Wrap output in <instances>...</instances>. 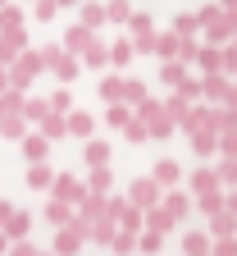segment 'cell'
I'll list each match as a JSON object with an SVG mask.
<instances>
[{"mask_svg":"<svg viewBox=\"0 0 237 256\" xmlns=\"http://www.w3.org/2000/svg\"><path fill=\"white\" fill-rule=\"evenodd\" d=\"M196 18H201V37H206V46H233L237 42V14H224L219 5H201Z\"/></svg>","mask_w":237,"mask_h":256,"instance_id":"6da1fadb","label":"cell"},{"mask_svg":"<svg viewBox=\"0 0 237 256\" xmlns=\"http://www.w3.org/2000/svg\"><path fill=\"white\" fill-rule=\"evenodd\" d=\"M137 119L146 124V133H151L155 142H164V138H174V133H178V128H174V119H169V110H164V101H155V96H151V101L137 110Z\"/></svg>","mask_w":237,"mask_h":256,"instance_id":"7a4b0ae2","label":"cell"},{"mask_svg":"<svg viewBox=\"0 0 237 256\" xmlns=\"http://www.w3.org/2000/svg\"><path fill=\"white\" fill-rule=\"evenodd\" d=\"M128 206H137V210H155V206H164V188L146 174V178H132L128 183Z\"/></svg>","mask_w":237,"mask_h":256,"instance_id":"3957f363","label":"cell"},{"mask_svg":"<svg viewBox=\"0 0 237 256\" xmlns=\"http://www.w3.org/2000/svg\"><path fill=\"white\" fill-rule=\"evenodd\" d=\"M91 197V192H87V183L82 178H73V174H55V188H50V202H64V206H82Z\"/></svg>","mask_w":237,"mask_h":256,"instance_id":"277c9868","label":"cell"},{"mask_svg":"<svg viewBox=\"0 0 237 256\" xmlns=\"http://www.w3.org/2000/svg\"><path fill=\"white\" fill-rule=\"evenodd\" d=\"M87 238H91V229H87L82 220H73L69 229H55V247H50V252H55V256H78Z\"/></svg>","mask_w":237,"mask_h":256,"instance_id":"5b68a950","label":"cell"},{"mask_svg":"<svg viewBox=\"0 0 237 256\" xmlns=\"http://www.w3.org/2000/svg\"><path fill=\"white\" fill-rule=\"evenodd\" d=\"M187 192H192V202H201V197H215V192H224V183H219L215 165H201V170H192V178H187Z\"/></svg>","mask_w":237,"mask_h":256,"instance_id":"8992f818","label":"cell"},{"mask_svg":"<svg viewBox=\"0 0 237 256\" xmlns=\"http://www.w3.org/2000/svg\"><path fill=\"white\" fill-rule=\"evenodd\" d=\"M23 50H32L27 46V28L23 32H0V69H14Z\"/></svg>","mask_w":237,"mask_h":256,"instance_id":"52a82bcc","label":"cell"},{"mask_svg":"<svg viewBox=\"0 0 237 256\" xmlns=\"http://www.w3.org/2000/svg\"><path fill=\"white\" fill-rule=\"evenodd\" d=\"M233 87H237V82H233L228 74H210V78H201V101H206V106H224Z\"/></svg>","mask_w":237,"mask_h":256,"instance_id":"ba28073f","label":"cell"},{"mask_svg":"<svg viewBox=\"0 0 237 256\" xmlns=\"http://www.w3.org/2000/svg\"><path fill=\"white\" fill-rule=\"evenodd\" d=\"M96 42H100V37H96L91 28H82V23H69V32H64V50H69V55H78V60H82Z\"/></svg>","mask_w":237,"mask_h":256,"instance_id":"9c48e42d","label":"cell"},{"mask_svg":"<svg viewBox=\"0 0 237 256\" xmlns=\"http://www.w3.org/2000/svg\"><path fill=\"white\" fill-rule=\"evenodd\" d=\"M151 178H155V183H160L164 192H174V188L183 183V165H178V160H169V156H164V160H155V170H151Z\"/></svg>","mask_w":237,"mask_h":256,"instance_id":"30bf717a","label":"cell"},{"mask_svg":"<svg viewBox=\"0 0 237 256\" xmlns=\"http://www.w3.org/2000/svg\"><path fill=\"white\" fill-rule=\"evenodd\" d=\"M164 110H169V119H174V128L183 133V128L192 124V110H196V106H192V101H183L178 92H169V96H164Z\"/></svg>","mask_w":237,"mask_h":256,"instance_id":"8fae6325","label":"cell"},{"mask_svg":"<svg viewBox=\"0 0 237 256\" xmlns=\"http://www.w3.org/2000/svg\"><path fill=\"white\" fill-rule=\"evenodd\" d=\"M18 146H23V156H27V165H46V156H50V142L37 133V128H32V133H27Z\"/></svg>","mask_w":237,"mask_h":256,"instance_id":"7c38bea8","label":"cell"},{"mask_svg":"<svg viewBox=\"0 0 237 256\" xmlns=\"http://www.w3.org/2000/svg\"><path fill=\"white\" fill-rule=\"evenodd\" d=\"M82 160H87L91 170H110V142H105V138L82 142Z\"/></svg>","mask_w":237,"mask_h":256,"instance_id":"4fadbf2b","label":"cell"},{"mask_svg":"<svg viewBox=\"0 0 237 256\" xmlns=\"http://www.w3.org/2000/svg\"><path fill=\"white\" fill-rule=\"evenodd\" d=\"M78 23H82V28H91V32H100V28L110 23V14H105V5H100V0H82Z\"/></svg>","mask_w":237,"mask_h":256,"instance_id":"5bb4252c","label":"cell"},{"mask_svg":"<svg viewBox=\"0 0 237 256\" xmlns=\"http://www.w3.org/2000/svg\"><path fill=\"white\" fill-rule=\"evenodd\" d=\"M123 87H128L123 74H105V78H100V101H105V106H123Z\"/></svg>","mask_w":237,"mask_h":256,"instance_id":"9a60e30c","label":"cell"},{"mask_svg":"<svg viewBox=\"0 0 237 256\" xmlns=\"http://www.w3.org/2000/svg\"><path fill=\"white\" fill-rule=\"evenodd\" d=\"M196 202H192V192H183V188H174V192H164V210L174 215V220H187V210H192Z\"/></svg>","mask_w":237,"mask_h":256,"instance_id":"2e32d148","label":"cell"},{"mask_svg":"<svg viewBox=\"0 0 237 256\" xmlns=\"http://www.w3.org/2000/svg\"><path fill=\"white\" fill-rule=\"evenodd\" d=\"M23 178H27L32 192H50V188H55V170H50V165H27Z\"/></svg>","mask_w":237,"mask_h":256,"instance_id":"e0dca14e","label":"cell"},{"mask_svg":"<svg viewBox=\"0 0 237 256\" xmlns=\"http://www.w3.org/2000/svg\"><path fill=\"white\" fill-rule=\"evenodd\" d=\"M27 234H32V215H27V210H14L9 224H5V238H9V242H27Z\"/></svg>","mask_w":237,"mask_h":256,"instance_id":"ac0fdd59","label":"cell"},{"mask_svg":"<svg viewBox=\"0 0 237 256\" xmlns=\"http://www.w3.org/2000/svg\"><path fill=\"white\" fill-rule=\"evenodd\" d=\"M201 78H210V74H224V46H201Z\"/></svg>","mask_w":237,"mask_h":256,"instance_id":"d6986e66","label":"cell"},{"mask_svg":"<svg viewBox=\"0 0 237 256\" xmlns=\"http://www.w3.org/2000/svg\"><path fill=\"white\" fill-rule=\"evenodd\" d=\"M146 229L164 238V234H174V229H178V220H174V215H169L164 206H155V210H146Z\"/></svg>","mask_w":237,"mask_h":256,"instance_id":"ffe728a7","label":"cell"},{"mask_svg":"<svg viewBox=\"0 0 237 256\" xmlns=\"http://www.w3.org/2000/svg\"><path fill=\"white\" fill-rule=\"evenodd\" d=\"M69 133L82 138V142H91V138H96V119H91L87 110H73V114H69Z\"/></svg>","mask_w":237,"mask_h":256,"instance_id":"44dd1931","label":"cell"},{"mask_svg":"<svg viewBox=\"0 0 237 256\" xmlns=\"http://www.w3.org/2000/svg\"><path fill=\"white\" fill-rule=\"evenodd\" d=\"M132 55H137L132 37H119V42H110V64H114V69H128V64H132Z\"/></svg>","mask_w":237,"mask_h":256,"instance_id":"7402d4cb","label":"cell"},{"mask_svg":"<svg viewBox=\"0 0 237 256\" xmlns=\"http://www.w3.org/2000/svg\"><path fill=\"white\" fill-rule=\"evenodd\" d=\"M183 252H187V256H210V252H215V238L201 234V229H196V234H183Z\"/></svg>","mask_w":237,"mask_h":256,"instance_id":"603a6c76","label":"cell"},{"mask_svg":"<svg viewBox=\"0 0 237 256\" xmlns=\"http://www.w3.org/2000/svg\"><path fill=\"white\" fill-rule=\"evenodd\" d=\"M37 133H41L46 142H59V138H69V114H55V110H50V119L37 128Z\"/></svg>","mask_w":237,"mask_h":256,"instance_id":"cb8c5ba5","label":"cell"},{"mask_svg":"<svg viewBox=\"0 0 237 256\" xmlns=\"http://www.w3.org/2000/svg\"><path fill=\"white\" fill-rule=\"evenodd\" d=\"M23 119L41 128V124L50 119V101H46V96H27V106H23Z\"/></svg>","mask_w":237,"mask_h":256,"instance_id":"d4e9b609","label":"cell"},{"mask_svg":"<svg viewBox=\"0 0 237 256\" xmlns=\"http://www.w3.org/2000/svg\"><path fill=\"white\" fill-rule=\"evenodd\" d=\"M27 133H32V124H27L23 114H9L5 124H0V138H5V142H23Z\"/></svg>","mask_w":237,"mask_h":256,"instance_id":"484cf974","label":"cell"},{"mask_svg":"<svg viewBox=\"0 0 237 256\" xmlns=\"http://www.w3.org/2000/svg\"><path fill=\"white\" fill-rule=\"evenodd\" d=\"M46 220L55 224V229H69V224L78 220V210H73V206H64V202H46Z\"/></svg>","mask_w":237,"mask_h":256,"instance_id":"4316f807","label":"cell"},{"mask_svg":"<svg viewBox=\"0 0 237 256\" xmlns=\"http://www.w3.org/2000/svg\"><path fill=\"white\" fill-rule=\"evenodd\" d=\"M192 151H196V160H215L219 156V133H196L192 138Z\"/></svg>","mask_w":237,"mask_h":256,"instance_id":"83f0119b","label":"cell"},{"mask_svg":"<svg viewBox=\"0 0 237 256\" xmlns=\"http://www.w3.org/2000/svg\"><path fill=\"white\" fill-rule=\"evenodd\" d=\"M206 234H210V238H237V215H233V210H224V215H215Z\"/></svg>","mask_w":237,"mask_h":256,"instance_id":"f1b7e54d","label":"cell"},{"mask_svg":"<svg viewBox=\"0 0 237 256\" xmlns=\"http://www.w3.org/2000/svg\"><path fill=\"white\" fill-rule=\"evenodd\" d=\"M146 101H151V96H146V82H142V78H128V87H123V106H128V110H142Z\"/></svg>","mask_w":237,"mask_h":256,"instance_id":"f546056e","label":"cell"},{"mask_svg":"<svg viewBox=\"0 0 237 256\" xmlns=\"http://www.w3.org/2000/svg\"><path fill=\"white\" fill-rule=\"evenodd\" d=\"M187 78H192V74H187V64H178V60H174V64H160V82H164V87H174V92H178Z\"/></svg>","mask_w":237,"mask_h":256,"instance_id":"4dcf8cb0","label":"cell"},{"mask_svg":"<svg viewBox=\"0 0 237 256\" xmlns=\"http://www.w3.org/2000/svg\"><path fill=\"white\" fill-rule=\"evenodd\" d=\"M110 188H114V174L110 170H91L87 174V192H91V197H110Z\"/></svg>","mask_w":237,"mask_h":256,"instance_id":"1f68e13d","label":"cell"},{"mask_svg":"<svg viewBox=\"0 0 237 256\" xmlns=\"http://www.w3.org/2000/svg\"><path fill=\"white\" fill-rule=\"evenodd\" d=\"M169 32H174V37H196V32H201V18H196V10H187V14H174V28H169Z\"/></svg>","mask_w":237,"mask_h":256,"instance_id":"d6a6232c","label":"cell"},{"mask_svg":"<svg viewBox=\"0 0 237 256\" xmlns=\"http://www.w3.org/2000/svg\"><path fill=\"white\" fill-rule=\"evenodd\" d=\"M100 215H105V197H87V202L78 206V220L87 224V229H91V224H96Z\"/></svg>","mask_w":237,"mask_h":256,"instance_id":"836d02e7","label":"cell"},{"mask_svg":"<svg viewBox=\"0 0 237 256\" xmlns=\"http://www.w3.org/2000/svg\"><path fill=\"white\" fill-rule=\"evenodd\" d=\"M46 101H50V110H55V114H73V92H69V87H55Z\"/></svg>","mask_w":237,"mask_h":256,"instance_id":"e575fe53","label":"cell"},{"mask_svg":"<svg viewBox=\"0 0 237 256\" xmlns=\"http://www.w3.org/2000/svg\"><path fill=\"white\" fill-rule=\"evenodd\" d=\"M155 55H160V64H174V60H178V37H174V32H160Z\"/></svg>","mask_w":237,"mask_h":256,"instance_id":"d590c367","label":"cell"},{"mask_svg":"<svg viewBox=\"0 0 237 256\" xmlns=\"http://www.w3.org/2000/svg\"><path fill=\"white\" fill-rule=\"evenodd\" d=\"M105 14H110V23H123V28H128V18L137 14V10H132L128 0H105Z\"/></svg>","mask_w":237,"mask_h":256,"instance_id":"8d00e7d4","label":"cell"},{"mask_svg":"<svg viewBox=\"0 0 237 256\" xmlns=\"http://www.w3.org/2000/svg\"><path fill=\"white\" fill-rule=\"evenodd\" d=\"M0 32H23V10L18 5H5V10H0Z\"/></svg>","mask_w":237,"mask_h":256,"instance_id":"74e56055","label":"cell"},{"mask_svg":"<svg viewBox=\"0 0 237 256\" xmlns=\"http://www.w3.org/2000/svg\"><path fill=\"white\" fill-rule=\"evenodd\" d=\"M215 174H219L224 192H233V188H237V160H224V156H219V165H215Z\"/></svg>","mask_w":237,"mask_h":256,"instance_id":"f35d334b","label":"cell"},{"mask_svg":"<svg viewBox=\"0 0 237 256\" xmlns=\"http://www.w3.org/2000/svg\"><path fill=\"white\" fill-rule=\"evenodd\" d=\"M82 64H87V69H105V64H110V46H105V42H96V46L82 55Z\"/></svg>","mask_w":237,"mask_h":256,"instance_id":"ab89813d","label":"cell"},{"mask_svg":"<svg viewBox=\"0 0 237 256\" xmlns=\"http://www.w3.org/2000/svg\"><path fill=\"white\" fill-rule=\"evenodd\" d=\"M105 124H110V128H119V133H123V128L132 124V110H128V106H105Z\"/></svg>","mask_w":237,"mask_h":256,"instance_id":"60d3db41","label":"cell"},{"mask_svg":"<svg viewBox=\"0 0 237 256\" xmlns=\"http://www.w3.org/2000/svg\"><path fill=\"white\" fill-rule=\"evenodd\" d=\"M146 32H155V23H151L146 10H137V14L128 18V37H146Z\"/></svg>","mask_w":237,"mask_h":256,"instance_id":"b9f144b4","label":"cell"},{"mask_svg":"<svg viewBox=\"0 0 237 256\" xmlns=\"http://www.w3.org/2000/svg\"><path fill=\"white\" fill-rule=\"evenodd\" d=\"M201 60V42L196 37H178V64H196Z\"/></svg>","mask_w":237,"mask_h":256,"instance_id":"7bdbcfd3","label":"cell"},{"mask_svg":"<svg viewBox=\"0 0 237 256\" xmlns=\"http://www.w3.org/2000/svg\"><path fill=\"white\" fill-rule=\"evenodd\" d=\"M123 138H128V142H132V146H142V142H151V133H146V124H142V119H137V110H132V124H128V128H123Z\"/></svg>","mask_w":237,"mask_h":256,"instance_id":"ee69618b","label":"cell"},{"mask_svg":"<svg viewBox=\"0 0 237 256\" xmlns=\"http://www.w3.org/2000/svg\"><path fill=\"white\" fill-rule=\"evenodd\" d=\"M59 14V0H37V5H32V18H37V23H50Z\"/></svg>","mask_w":237,"mask_h":256,"instance_id":"f6af8a7d","label":"cell"},{"mask_svg":"<svg viewBox=\"0 0 237 256\" xmlns=\"http://www.w3.org/2000/svg\"><path fill=\"white\" fill-rule=\"evenodd\" d=\"M160 247H164V238H160V234H151V229H146V234L137 238V252H142V256H155Z\"/></svg>","mask_w":237,"mask_h":256,"instance_id":"bcb514c9","label":"cell"},{"mask_svg":"<svg viewBox=\"0 0 237 256\" xmlns=\"http://www.w3.org/2000/svg\"><path fill=\"white\" fill-rule=\"evenodd\" d=\"M132 46H137V55H155V46H160V32H146V37H132Z\"/></svg>","mask_w":237,"mask_h":256,"instance_id":"7dc6e473","label":"cell"},{"mask_svg":"<svg viewBox=\"0 0 237 256\" xmlns=\"http://www.w3.org/2000/svg\"><path fill=\"white\" fill-rule=\"evenodd\" d=\"M110 252H114V256H128V252H137V234H119Z\"/></svg>","mask_w":237,"mask_h":256,"instance_id":"c3c4849f","label":"cell"},{"mask_svg":"<svg viewBox=\"0 0 237 256\" xmlns=\"http://www.w3.org/2000/svg\"><path fill=\"white\" fill-rule=\"evenodd\" d=\"M219 156H224V160H237V128L219 138Z\"/></svg>","mask_w":237,"mask_h":256,"instance_id":"681fc988","label":"cell"},{"mask_svg":"<svg viewBox=\"0 0 237 256\" xmlns=\"http://www.w3.org/2000/svg\"><path fill=\"white\" fill-rule=\"evenodd\" d=\"M178 96H183V101H192V106H196V101H201V78H187V82L178 87Z\"/></svg>","mask_w":237,"mask_h":256,"instance_id":"f907efd6","label":"cell"},{"mask_svg":"<svg viewBox=\"0 0 237 256\" xmlns=\"http://www.w3.org/2000/svg\"><path fill=\"white\" fill-rule=\"evenodd\" d=\"M224 74L237 82V46H224Z\"/></svg>","mask_w":237,"mask_h":256,"instance_id":"816d5d0a","label":"cell"},{"mask_svg":"<svg viewBox=\"0 0 237 256\" xmlns=\"http://www.w3.org/2000/svg\"><path fill=\"white\" fill-rule=\"evenodd\" d=\"M210 256H237V238H215V252Z\"/></svg>","mask_w":237,"mask_h":256,"instance_id":"f5cc1de1","label":"cell"},{"mask_svg":"<svg viewBox=\"0 0 237 256\" xmlns=\"http://www.w3.org/2000/svg\"><path fill=\"white\" fill-rule=\"evenodd\" d=\"M9 256H41V252L32 247V238H27V242H14V247H9Z\"/></svg>","mask_w":237,"mask_h":256,"instance_id":"db71d44e","label":"cell"},{"mask_svg":"<svg viewBox=\"0 0 237 256\" xmlns=\"http://www.w3.org/2000/svg\"><path fill=\"white\" fill-rule=\"evenodd\" d=\"M9 215H14V206H9V202H0V229L9 224Z\"/></svg>","mask_w":237,"mask_h":256,"instance_id":"11a10c76","label":"cell"},{"mask_svg":"<svg viewBox=\"0 0 237 256\" xmlns=\"http://www.w3.org/2000/svg\"><path fill=\"white\" fill-rule=\"evenodd\" d=\"M215 5H219L224 14H237V0H215Z\"/></svg>","mask_w":237,"mask_h":256,"instance_id":"9f6ffc18","label":"cell"},{"mask_svg":"<svg viewBox=\"0 0 237 256\" xmlns=\"http://www.w3.org/2000/svg\"><path fill=\"white\" fill-rule=\"evenodd\" d=\"M9 247H14V242L5 238V229H0V256H9Z\"/></svg>","mask_w":237,"mask_h":256,"instance_id":"6f0895ef","label":"cell"},{"mask_svg":"<svg viewBox=\"0 0 237 256\" xmlns=\"http://www.w3.org/2000/svg\"><path fill=\"white\" fill-rule=\"evenodd\" d=\"M9 92V69H0V96Z\"/></svg>","mask_w":237,"mask_h":256,"instance_id":"680465c9","label":"cell"},{"mask_svg":"<svg viewBox=\"0 0 237 256\" xmlns=\"http://www.w3.org/2000/svg\"><path fill=\"white\" fill-rule=\"evenodd\" d=\"M59 10H82V0H59Z\"/></svg>","mask_w":237,"mask_h":256,"instance_id":"91938a15","label":"cell"},{"mask_svg":"<svg viewBox=\"0 0 237 256\" xmlns=\"http://www.w3.org/2000/svg\"><path fill=\"white\" fill-rule=\"evenodd\" d=\"M228 210H233V215H237V188H233V192H228Z\"/></svg>","mask_w":237,"mask_h":256,"instance_id":"94428289","label":"cell"},{"mask_svg":"<svg viewBox=\"0 0 237 256\" xmlns=\"http://www.w3.org/2000/svg\"><path fill=\"white\" fill-rule=\"evenodd\" d=\"M5 5H9V0H0V10H5Z\"/></svg>","mask_w":237,"mask_h":256,"instance_id":"6125c7cd","label":"cell"},{"mask_svg":"<svg viewBox=\"0 0 237 256\" xmlns=\"http://www.w3.org/2000/svg\"><path fill=\"white\" fill-rule=\"evenodd\" d=\"M41 256H55V252H41Z\"/></svg>","mask_w":237,"mask_h":256,"instance_id":"be15d7a7","label":"cell"},{"mask_svg":"<svg viewBox=\"0 0 237 256\" xmlns=\"http://www.w3.org/2000/svg\"><path fill=\"white\" fill-rule=\"evenodd\" d=\"M32 5H37V0H32Z\"/></svg>","mask_w":237,"mask_h":256,"instance_id":"e7e4bbea","label":"cell"},{"mask_svg":"<svg viewBox=\"0 0 237 256\" xmlns=\"http://www.w3.org/2000/svg\"><path fill=\"white\" fill-rule=\"evenodd\" d=\"M233 46H237V42H233Z\"/></svg>","mask_w":237,"mask_h":256,"instance_id":"03108f58","label":"cell"}]
</instances>
